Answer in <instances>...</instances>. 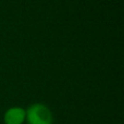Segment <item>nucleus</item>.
I'll return each mask as SVG.
<instances>
[{
    "instance_id": "obj_1",
    "label": "nucleus",
    "mask_w": 124,
    "mask_h": 124,
    "mask_svg": "<svg viewBox=\"0 0 124 124\" xmlns=\"http://www.w3.org/2000/svg\"><path fill=\"white\" fill-rule=\"evenodd\" d=\"M27 124H52L51 110L44 103H33L25 110Z\"/></svg>"
},
{
    "instance_id": "obj_2",
    "label": "nucleus",
    "mask_w": 124,
    "mask_h": 124,
    "mask_svg": "<svg viewBox=\"0 0 124 124\" xmlns=\"http://www.w3.org/2000/svg\"><path fill=\"white\" fill-rule=\"evenodd\" d=\"M26 112L21 107H11L4 112V124H23L25 122Z\"/></svg>"
}]
</instances>
